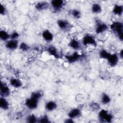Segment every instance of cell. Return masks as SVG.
Returning <instances> with one entry per match:
<instances>
[{
  "instance_id": "1",
  "label": "cell",
  "mask_w": 123,
  "mask_h": 123,
  "mask_svg": "<svg viewBox=\"0 0 123 123\" xmlns=\"http://www.w3.org/2000/svg\"><path fill=\"white\" fill-rule=\"evenodd\" d=\"M111 31L118 37L119 39L123 40V25L122 22H115L110 26Z\"/></svg>"
},
{
  "instance_id": "2",
  "label": "cell",
  "mask_w": 123,
  "mask_h": 123,
  "mask_svg": "<svg viewBox=\"0 0 123 123\" xmlns=\"http://www.w3.org/2000/svg\"><path fill=\"white\" fill-rule=\"evenodd\" d=\"M98 118L101 122L110 123L112 119V116L107 111L102 110L98 113Z\"/></svg>"
},
{
  "instance_id": "3",
  "label": "cell",
  "mask_w": 123,
  "mask_h": 123,
  "mask_svg": "<svg viewBox=\"0 0 123 123\" xmlns=\"http://www.w3.org/2000/svg\"><path fill=\"white\" fill-rule=\"evenodd\" d=\"M38 100L39 99L31 96L30 98H27L25 100V104L28 109L33 110L37 108L38 105Z\"/></svg>"
},
{
  "instance_id": "4",
  "label": "cell",
  "mask_w": 123,
  "mask_h": 123,
  "mask_svg": "<svg viewBox=\"0 0 123 123\" xmlns=\"http://www.w3.org/2000/svg\"><path fill=\"white\" fill-rule=\"evenodd\" d=\"M83 43L85 46L91 45L94 47L97 46V42L94 37L90 35H86L83 39Z\"/></svg>"
},
{
  "instance_id": "5",
  "label": "cell",
  "mask_w": 123,
  "mask_h": 123,
  "mask_svg": "<svg viewBox=\"0 0 123 123\" xmlns=\"http://www.w3.org/2000/svg\"><path fill=\"white\" fill-rule=\"evenodd\" d=\"M109 65L111 66H115L118 63L119 61V57L117 54L114 53L111 54L107 59Z\"/></svg>"
},
{
  "instance_id": "6",
  "label": "cell",
  "mask_w": 123,
  "mask_h": 123,
  "mask_svg": "<svg viewBox=\"0 0 123 123\" xmlns=\"http://www.w3.org/2000/svg\"><path fill=\"white\" fill-rule=\"evenodd\" d=\"M52 8L56 11H59L64 5V1L62 0H53L51 1Z\"/></svg>"
},
{
  "instance_id": "7",
  "label": "cell",
  "mask_w": 123,
  "mask_h": 123,
  "mask_svg": "<svg viewBox=\"0 0 123 123\" xmlns=\"http://www.w3.org/2000/svg\"><path fill=\"white\" fill-rule=\"evenodd\" d=\"M18 46V42L17 39H11L6 42L5 46L6 47L11 50L15 49Z\"/></svg>"
},
{
  "instance_id": "8",
  "label": "cell",
  "mask_w": 123,
  "mask_h": 123,
  "mask_svg": "<svg viewBox=\"0 0 123 123\" xmlns=\"http://www.w3.org/2000/svg\"><path fill=\"white\" fill-rule=\"evenodd\" d=\"M0 95L2 97H6L10 95V89L8 86L4 83L1 82L0 89Z\"/></svg>"
},
{
  "instance_id": "9",
  "label": "cell",
  "mask_w": 123,
  "mask_h": 123,
  "mask_svg": "<svg viewBox=\"0 0 123 123\" xmlns=\"http://www.w3.org/2000/svg\"><path fill=\"white\" fill-rule=\"evenodd\" d=\"M108 26L104 23H99L97 24L96 28V32L98 34H101L108 30Z\"/></svg>"
},
{
  "instance_id": "10",
  "label": "cell",
  "mask_w": 123,
  "mask_h": 123,
  "mask_svg": "<svg viewBox=\"0 0 123 123\" xmlns=\"http://www.w3.org/2000/svg\"><path fill=\"white\" fill-rule=\"evenodd\" d=\"M49 6V4L46 1H40L37 3L35 6L36 9L38 11L47 9Z\"/></svg>"
},
{
  "instance_id": "11",
  "label": "cell",
  "mask_w": 123,
  "mask_h": 123,
  "mask_svg": "<svg viewBox=\"0 0 123 123\" xmlns=\"http://www.w3.org/2000/svg\"><path fill=\"white\" fill-rule=\"evenodd\" d=\"M80 114H81V111L79 109L74 108L71 110L69 111L68 113V116L70 118L74 119L79 116Z\"/></svg>"
},
{
  "instance_id": "12",
  "label": "cell",
  "mask_w": 123,
  "mask_h": 123,
  "mask_svg": "<svg viewBox=\"0 0 123 123\" xmlns=\"http://www.w3.org/2000/svg\"><path fill=\"white\" fill-rule=\"evenodd\" d=\"M42 36L44 39L47 41H51L53 38L52 34L48 30H46L42 32Z\"/></svg>"
},
{
  "instance_id": "13",
  "label": "cell",
  "mask_w": 123,
  "mask_h": 123,
  "mask_svg": "<svg viewBox=\"0 0 123 123\" xmlns=\"http://www.w3.org/2000/svg\"><path fill=\"white\" fill-rule=\"evenodd\" d=\"M80 55H79L77 52H75L72 55L69 56H66V58L67 59L69 62H74L77 61L80 57Z\"/></svg>"
},
{
  "instance_id": "14",
  "label": "cell",
  "mask_w": 123,
  "mask_h": 123,
  "mask_svg": "<svg viewBox=\"0 0 123 123\" xmlns=\"http://www.w3.org/2000/svg\"><path fill=\"white\" fill-rule=\"evenodd\" d=\"M123 12V7L122 5L116 4L113 9V12L114 14L117 15H121Z\"/></svg>"
},
{
  "instance_id": "15",
  "label": "cell",
  "mask_w": 123,
  "mask_h": 123,
  "mask_svg": "<svg viewBox=\"0 0 123 123\" xmlns=\"http://www.w3.org/2000/svg\"><path fill=\"white\" fill-rule=\"evenodd\" d=\"M69 47L74 49H78L80 48V44L79 41L75 39H73L70 41L69 44Z\"/></svg>"
},
{
  "instance_id": "16",
  "label": "cell",
  "mask_w": 123,
  "mask_h": 123,
  "mask_svg": "<svg viewBox=\"0 0 123 123\" xmlns=\"http://www.w3.org/2000/svg\"><path fill=\"white\" fill-rule=\"evenodd\" d=\"M57 104L55 102L53 101H49L46 104L45 108L48 111H52L55 110L57 108Z\"/></svg>"
},
{
  "instance_id": "17",
  "label": "cell",
  "mask_w": 123,
  "mask_h": 123,
  "mask_svg": "<svg viewBox=\"0 0 123 123\" xmlns=\"http://www.w3.org/2000/svg\"><path fill=\"white\" fill-rule=\"evenodd\" d=\"M57 24L59 27L63 30L66 29L69 27V23L65 20H59L57 22Z\"/></svg>"
},
{
  "instance_id": "18",
  "label": "cell",
  "mask_w": 123,
  "mask_h": 123,
  "mask_svg": "<svg viewBox=\"0 0 123 123\" xmlns=\"http://www.w3.org/2000/svg\"><path fill=\"white\" fill-rule=\"evenodd\" d=\"M0 107L3 110H7L9 108V103L4 97H1L0 99Z\"/></svg>"
},
{
  "instance_id": "19",
  "label": "cell",
  "mask_w": 123,
  "mask_h": 123,
  "mask_svg": "<svg viewBox=\"0 0 123 123\" xmlns=\"http://www.w3.org/2000/svg\"><path fill=\"white\" fill-rule=\"evenodd\" d=\"M11 85L14 87H20L22 86L21 81L17 78H12L10 81Z\"/></svg>"
},
{
  "instance_id": "20",
  "label": "cell",
  "mask_w": 123,
  "mask_h": 123,
  "mask_svg": "<svg viewBox=\"0 0 123 123\" xmlns=\"http://www.w3.org/2000/svg\"><path fill=\"white\" fill-rule=\"evenodd\" d=\"M47 50L50 55L54 56L55 58H58L59 57V56L58 53L57 51V49L54 47H52V46L49 47L48 48Z\"/></svg>"
},
{
  "instance_id": "21",
  "label": "cell",
  "mask_w": 123,
  "mask_h": 123,
  "mask_svg": "<svg viewBox=\"0 0 123 123\" xmlns=\"http://www.w3.org/2000/svg\"><path fill=\"white\" fill-rule=\"evenodd\" d=\"M92 11L95 13H98L101 12V6L98 3H94L92 5L91 7Z\"/></svg>"
},
{
  "instance_id": "22",
  "label": "cell",
  "mask_w": 123,
  "mask_h": 123,
  "mask_svg": "<svg viewBox=\"0 0 123 123\" xmlns=\"http://www.w3.org/2000/svg\"><path fill=\"white\" fill-rule=\"evenodd\" d=\"M0 38L3 41H6L10 38V35L5 31L1 30L0 31Z\"/></svg>"
},
{
  "instance_id": "23",
  "label": "cell",
  "mask_w": 123,
  "mask_h": 123,
  "mask_svg": "<svg viewBox=\"0 0 123 123\" xmlns=\"http://www.w3.org/2000/svg\"><path fill=\"white\" fill-rule=\"evenodd\" d=\"M101 102L104 104H107L111 101L110 97L106 94L104 93L101 97Z\"/></svg>"
},
{
  "instance_id": "24",
  "label": "cell",
  "mask_w": 123,
  "mask_h": 123,
  "mask_svg": "<svg viewBox=\"0 0 123 123\" xmlns=\"http://www.w3.org/2000/svg\"><path fill=\"white\" fill-rule=\"evenodd\" d=\"M111 54H110L109 52H108L107 51H106L105 49L101 50L99 52V56L101 58L104 59H108V58L109 57V56L111 55Z\"/></svg>"
},
{
  "instance_id": "25",
  "label": "cell",
  "mask_w": 123,
  "mask_h": 123,
  "mask_svg": "<svg viewBox=\"0 0 123 123\" xmlns=\"http://www.w3.org/2000/svg\"><path fill=\"white\" fill-rule=\"evenodd\" d=\"M20 49L23 51H26L29 49V46L25 42H22L19 46Z\"/></svg>"
},
{
  "instance_id": "26",
  "label": "cell",
  "mask_w": 123,
  "mask_h": 123,
  "mask_svg": "<svg viewBox=\"0 0 123 123\" xmlns=\"http://www.w3.org/2000/svg\"><path fill=\"white\" fill-rule=\"evenodd\" d=\"M26 121L28 123H36L37 122V119L34 115H30L27 117Z\"/></svg>"
},
{
  "instance_id": "27",
  "label": "cell",
  "mask_w": 123,
  "mask_h": 123,
  "mask_svg": "<svg viewBox=\"0 0 123 123\" xmlns=\"http://www.w3.org/2000/svg\"><path fill=\"white\" fill-rule=\"evenodd\" d=\"M72 15L76 18H79L81 16V12L77 10H74L71 12Z\"/></svg>"
},
{
  "instance_id": "28",
  "label": "cell",
  "mask_w": 123,
  "mask_h": 123,
  "mask_svg": "<svg viewBox=\"0 0 123 123\" xmlns=\"http://www.w3.org/2000/svg\"><path fill=\"white\" fill-rule=\"evenodd\" d=\"M49 121L47 116H44L40 118L39 120L38 121V122L39 123H49Z\"/></svg>"
},
{
  "instance_id": "29",
  "label": "cell",
  "mask_w": 123,
  "mask_h": 123,
  "mask_svg": "<svg viewBox=\"0 0 123 123\" xmlns=\"http://www.w3.org/2000/svg\"><path fill=\"white\" fill-rule=\"evenodd\" d=\"M19 34L16 32H13L11 35H10V38L12 39H16L19 37Z\"/></svg>"
},
{
  "instance_id": "30",
  "label": "cell",
  "mask_w": 123,
  "mask_h": 123,
  "mask_svg": "<svg viewBox=\"0 0 123 123\" xmlns=\"http://www.w3.org/2000/svg\"><path fill=\"white\" fill-rule=\"evenodd\" d=\"M5 12H6V8H5V7L2 4H0V14L4 15V14H5Z\"/></svg>"
},
{
  "instance_id": "31",
  "label": "cell",
  "mask_w": 123,
  "mask_h": 123,
  "mask_svg": "<svg viewBox=\"0 0 123 123\" xmlns=\"http://www.w3.org/2000/svg\"><path fill=\"white\" fill-rule=\"evenodd\" d=\"M91 108H92L93 109L97 110L99 109V105L98 104V103H92L91 105Z\"/></svg>"
},
{
  "instance_id": "32",
  "label": "cell",
  "mask_w": 123,
  "mask_h": 123,
  "mask_svg": "<svg viewBox=\"0 0 123 123\" xmlns=\"http://www.w3.org/2000/svg\"><path fill=\"white\" fill-rule=\"evenodd\" d=\"M65 122L69 123H73L74 121H73V119L69 118V119H66V120L65 121Z\"/></svg>"
},
{
  "instance_id": "33",
  "label": "cell",
  "mask_w": 123,
  "mask_h": 123,
  "mask_svg": "<svg viewBox=\"0 0 123 123\" xmlns=\"http://www.w3.org/2000/svg\"><path fill=\"white\" fill-rule=\"evenodd\" d=\"M123 56V49H121L120 52H119V57L122 59Z\"/></svg>"
}]
</instances>
